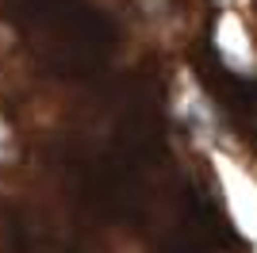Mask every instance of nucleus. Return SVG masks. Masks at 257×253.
I'll return each instance as SVG.
<instances>
[{
    "label": "nucleus",
    "mask_w": 257,
    "mask_h": 253,
    "mask_svg": "<svg viewBox=\"0 0 257 253\" xmlns=\"http://www.w3.org/2000/svg\"><path fill=\"white\" fill-rule=\"evenodd\" d=\"M219 46H223V54L226 58H230V54H234V46H238V54H242V62H253V50H249V42H246V31H242V23L238 20H230V16H226L223 20V31H219Z\"/></svg>",
    "instance_id": "1"
}]
</instances>
